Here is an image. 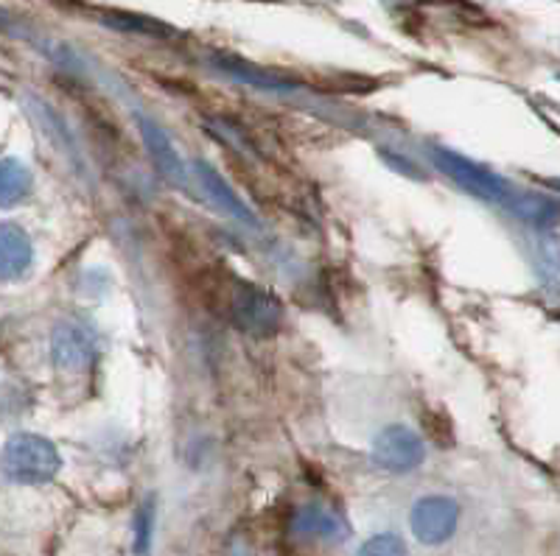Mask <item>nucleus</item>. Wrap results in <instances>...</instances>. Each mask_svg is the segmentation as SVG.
<instances>
[{
  "mask_svg": "<svg viewBox=\"0 0 560 556\" xmlns=\"http://www.w3.org/2000/svg\"><path fill=\"white\" fill-rule=\"evenodd\" d=\"M34 265V240L12 218H0V285L23 283Z\"/></svg>",
  "mask_w": 560,
  "mask_h": 556,
  "instance_id": "7",
  "label": "nucleus"
},
{
  "mask_svg": "<svg viewBox=\"0 0 560 556\" xmlns=\"http://www.w3.org/2000/svg\"><path fill=\"white\" fill-rule=\"evenodd\" d=\"M427 459V445L407 425H389L373 442V462L387 473H412Z\"/></svg>",
  "mask_w": 560,
  "mask_h": 556,
  "instance_id": "4",
  "label": "nucleus"
},
{
  "mask_svg": "<svg viewBox=\"0 0 560 556\" xmlns=\"http://www.w3.org/2000/svg\"><path fill=\"white\" fill-rule=\"evenodd\" d=\"M294 534H303V537H317V540H345L348 529H345L342 518L325 506L308 504L303 506L292 520Z\"/></svg>",
  "mask_w": 560,
  "mask_h": 556,
  "instance_id": "11",
  "label": "nucleus"
},
{
  "mask_svg": "<svg viewBox=\"0 0 560 556\" xmlns=\"http://www.w3.org/2000/svg\"><path fill=\"white\" fill-rule=\"evenodd\" d=\"M102 23L113 28V32L140 34V37H172L174 34V28L166 26V23L147 17V14H132V12H107L102 14Z\"/></svg>",
  "mask_w": 560,
  "mask_h": 556,
  "instance_id": "12",
  "label": "nucleus"
},
{
  "mask_svg": "<svg viewBox=\"0 0 560 556\" xmlns=\"http://www.w3.org/2000/svg\"><path fill=\"white\" fill-rule=\"evenodd\" d=\"M34 174L26 163L12 154H0V213L20 208L32 197Z\"/></svg>",
  "mask_w": 560,
  "mask_h": 556,
  "instance_id": "9",
  "label": "nucleus"
},
{
  "mask_svg": "<svg viewBox=\"0 0 560 556\" xmlns=\"http://www.w3.org/2000/svg\"><path fill=\"white\" fill-rule=\"evenodd\" d=\"M62 468V456L51 439L32 434V430H18L0 445V475L9 484L20 487H39L48 484Z\"/></svg>",
  "mask_w": 560,
  "mask_h": 556,
  "instance_id": "1",
  "label": "nucleus"
},
{
  "mask_svg": "<svg viewBox=\"0 0 560 556\" xmlns=\"http://www.w3.org/2000/svg\"><path fill=\"white\" fill-rule=\"evenodd\" d=\"M138 129L160 177L166 179L168 185H174V188L188 190V168H185L183 157H179L177 149H174L172 138H168L152 118H147V115H138Z\"/></svg>",
  "mask_w": 560,
  "mask_h": 556,
  "instance_id": "8",
  "label": "nucleus"
},
{
  "mask_svg": "<svg viewBox=\"0 0 560 556\" xmlns=\"http://www.w3.org/2000/svg\"><path fill=\"white\" fill-rule=\"evenodd\" d=\"M213 64H217L219 70H224L228 76L242 79V82H247V84H261V87H280L278 79L267 76L264 70L253 68V64L242 62V59H236V57H217V59H213Z\"/></svg>",
  "mask_w": 560,
  "mask_h": 556,
  "instance_id": "15",
  "label": "nucleus"
},
{
  "mask_svg": "<svg viewBox=\"0 0 560 556\" xmlns=\"http://www.w3.org/2000/svg\"><path fill=\"white\" fill-rule=\"evenodd\" d=\"M432 163L438 171H443L448 179H454V182L463 190H468L471 197L502 204H508V199L513 197L508 182H504L499 174L488 171L485 165L474 163V159L463 157V154L452 152V149H432Z\"/></svg>",
  "mask_w": 560,
  "mask_h": 556,
  "instance_id": "2",
  "label": "nucleus"
},
{
  "mask_svg": "<svg viewBox=\"0 0 560 556\" xmlns=\"http://www.w3.org/2000/svg\"><path fill=\"white\" fill-rule=\"evenodd\" d=\"M194 168H197V177H199V182H202V188H205V193H208L210 202L217 204V208H222L228 215H233V218H238V222L255 224L253 210L242 202V197H238L236 190L230 188V185L219 177V171L213 168V165L197 159V165H194Z\"/></svg>",
  "mask_w": 560,
  "mask_h": 556,
  "instance_id": "10",
  "label": "nucleus"
},
{
  "mask_svg": "<svg viewBox=\"0 0 560 556\" xmlns=\"http://www.w3.org/2000/svg\"><path fill=\"white\" fill-rule=\"evenodd\" d=\"M96 358V339L84 324L59 322L51 333V360L59 372L79 375Z\"/></svg>",
  "mask_w": 560,
  "mask_h": 556,
  "instance_id": "6",
  "label": "nucleus"
},
{
  "mask_svg": "<svg viewBox=\"0 0 560 556\" xmlns=\"http://www.w3.org/2000/svg\"><path fill=\"white\" fill-rule=\"evenodd\" d=\"M359 556H409V551L398 534H376L359 548Z\"/></svg>",
  "mask_w": 560,
  "mask_h": 556,
  "instance_id": "16",
  "label": "nucleus"
},
{
  "mask_svg": "<svg viewBox=\"0 0 560 556\" xmlns=\"http://www.w3.org/2000/svg\"><path fill=\"white\" fill-rule=\"evenodd\" d=\"M508 208L516 213V218H524L529 224H544L555 222V213H558V204L547 197H533V193H524V197H510Z\"/></svg>",
  "mask_w": 560,
  "mask_h": 556,
  "instance_id": "13",
  "label": "nucleus"
},
{
  "mask_svg": "<svg viewBox=\"0 0 560 556\" xmlns=\"http://www.w3.org/2000/svg\"><path fill=\"white\" fill-rule=\"evenodd\" d=\"M459 520L457 500L446 495H429L412 506V534L423 545H443L454 537Z\"/></svg>",
  "mask_w": 560,
  "mask_h": 556,
  "instance_id": "5",
  "label": "nucleus"
},
{
  "mask_svg": "<svg viewBox=\"0 0 560 556\" xmlns=\"http://www.w3.org/2000/svg\"><path fill=\"white\" fill-rule=\"evenodd\" d=\"M154 523H158V506H154V498H147L135 512V554L138 556H147L152 548Z\"/></svg>",
  "mask_w": 560,
  "mask_h": 556,
  "instance_id": "14",
  "label": "nucleus"
},
{
  "mask_svg": "<svg viewBox=\"0 0 560 556\" xmlns=\"http://www.w3.org/2000/svg\"><path fill=\"white\" fill-rule=\"evenodd\" d=\"M230 317L244 333L272 335L283 322V308L261 285L236 283L230 294Z\"/></svg>",
  "mask_w": 560,
  "mask_h": 556,
  "instance_id": "3",
  "label": "nucleus"
}]
</instances>
